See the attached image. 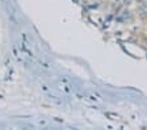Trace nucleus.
I'll return each instance as SVG.
<instances>
[{"label": "nucleus", "instance_id": "1", "mask_svg": "<svg viewBox=\"0 0 147 130\" xmlns=\"http://www.w3.org/2000/svg\"><path fill=\"white\" fill-rule=\"evenodd\" d=\"M135 13H137V17L141 20L142 22H147V1L137 4V7H135Z\"/></svg>", "mask_w": 147, "mask_h": 130}, {"label": "nucleus", "instance_id": "2", "mask_svg": "<svg viewBox=\"0 0 147 130\" xmlns=\"http://www.w3.org/2000/svg\"><path fill=\"white\" fill-rule=\"evenodd\" d=\"M133 1H134V3H135V5H137V4H141V3H144V1H147V0H133Z\"/></svg>", "mask_w": 147, "mask_h": 130}]
</instances>
